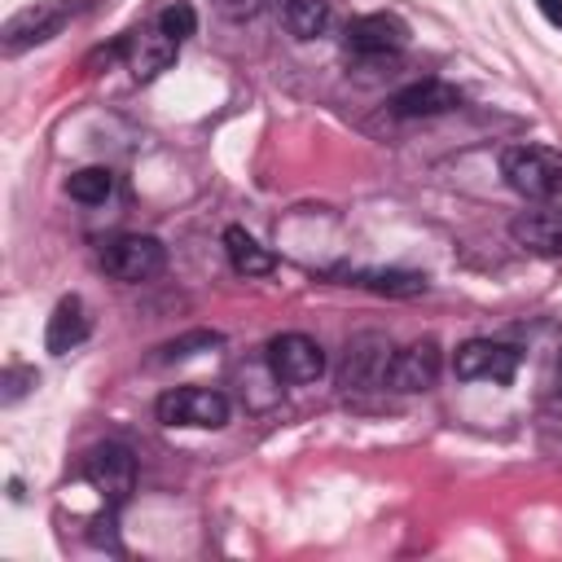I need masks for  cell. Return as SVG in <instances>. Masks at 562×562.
Wrapping results in <instances>:
<instances>
[{"instance_id":"obj_1","label":"cell","mask_w":562,"mask_h":562,"mask_svg":"<svg viewBox=\"0 0 562 562\" xmlns=\"http://www.w3.org/2000/svg\"><path fill=\"white\" fill-rule=\"evenodd\" d=\"M501 176L527 202L562 198V154L549 145H510L501 154Z\"/></svg>"},{"instance_id":"obj_2","label":"cell","mask_w":562,"mask_h":562,"mask_svg":"<svg viewBox=\"0 0 562 562\" xmlns=\"http://www.w3.org/2000/svg\"><path fill=\"white\" fill-rule=\"evenodd\" d=\"M71 14L75 10L67 5V0H40V5H27L5 23V32H0V49H5V58H19V54L54 40L71 23Z\"/></svg>"},{"instance_id":"obj_3","label":"cell","mask_w":562,"mask_h":562,"mask_svg":"<svg viewBox=\"0 0 562 562\" xmlns=\"http://www.w3.org/2000/svg\"><path fill=\"white\" fill-rule=\"evenodd\" d=\"M268 370L277 383H286V387H308L326 374V352L317 339L308 335H277L268 343Z\"/></svg>"},{"instance_id":"obj_4","label":"cell","mask_w":562,"mask_h":562,"mask_svg":"<svg viewBox=\"0 0 562 562\" xmlns=\"http://www.w3.org/2000/svg\"><path fill=\"white\" fill-rule=\"evenodd\" d=\"M163 264H167L163 242L145 237V233H128V237H115L102 246V268L115 281H150L163 272Z\"/></svg>"},{"instance_id":"obj_5","label":"cell","mask_w":562,"mask_h":562,"mask_svg":"<svg viewBox=\"0 0 562 562\" xmlns=\"http://www.w3.org/2000/svg\"><path fill=\"white\" fill-rule=\"evenodd\" d=\"M163 426H224L229 422V400L207 387H172L154 405Z\"/></svg>"},{"instance_id":"obj_6","label":"cell","mask_w":562,"mask_h":562,"mask_svg":"<svg viewBox=\"0 0 562 562\" xmlns=\"http://www.w3.org/2000/svg\"><path fill=\"white\" fill-rule=\"evenodd\" d=\"M391 343L383 335H356L343 352L339 365V387L343 391H374L387 383V365H391Z\"/></svg>"},{"instance_id":"obj_7","label":"cell","mask_w":562,"mask_h":562,"mask_svg":"<svg viewBox=\"0 0 562 562\" xmlns=\"http://www.w3.org/2000/svg\"><path fill=\"white\" fill-rule=\"evenodd\" d=\"M453 374L457 378H466V383H514V374H518V352L514 348H505V343H492V339H470V343H461L457 348V356H453Z\"/></svg>"},{"instance_id":"obj_8","label":"cell","mask_w":562,"mask_h":562,"mask_svg":"<svg viewBox=\"0 0 562 562\" xmlns=\"http://www.w3.org/2000/svg\"><path fill=\"white\" fill-rule=\"evenodd\" d=\"M440 370H444V356H440V343L435 339H422V343H409L391 356L387 365V383L391 391H405V396H418V391H431L440 383Z\"/></svg>"},{"instance_id":"obj_9","label":"cell","mask_w":562,"mask_h":562,"mask_svg":"<svg viewBox=\"0 0 562 562\" xmlns=\"http://www.w3.org/2000/svg\"><path fill=\"white\" fill-rule=\"evenodd\" d=\"M84 479L110 496V501H124L132 488H137V457L124 448V444H97L89 457H84Z\"/></svg>"},{"instance_id":"obj_10","label":"cell","mask_w":562,"mask_h":562,"mask_svg":"<svg viewBox=\"0 0 562 562\" xmlns=\"http://www.w3.org/2000/svg\"><path fill=\"white\" fill-rule=\"evenodd\" d=\"M510 237L540 259H558L562 255V207H531L518 211L510 220Z\"/></svg>"},{"instance_id":"obj_11","label":"cell","mask_w":562,"mask_h":562,"mask_svg":"<svg viewBox=\"0 0 562 562\" xmlns=\"http://www.w3.org/2000/svg\"><path fill=\"white\" fill-rule=\"evenodd\" d=\"M124 40H128V49H124L128 71H132L141 84H150V80H159L163 71H172V62H176V54H180V45L159 32V23H154V27H141V32H128Z\"/></svg>"},{"instance_id":"obj_12","label":"cell","mask_w":562,"mask_h":562,"mask_svg":"<svg viewBox=\"0 0 562 562\" xmlns=\"http://www.w3.org/2000/svg\"><path fill=\"white\" fill-rule=\"evenodd\" d=\"M457 106H461V89H453L444 80H422L391 97V115H400V119H431V115H448Z\"/></svg>"},{"instance_id":"obj_13","label":"cell","mask_w":562,"mask_h":562,"mask_svg":"<svg viewBox=\"0 0 562 562\" xmlns=\"http://www.w3.org/2000/svg\"><path fill=\"white\" fill-rule=\"evenodd\" d=\"M409 45V27L396 14H365L348 27V49L361 54H400Z\"/></svg>"},{"instance_id":"obj_14","label":"cell","mask_w":562,"mask_h":562,"mask_svg":"<svg viewBox=\"0 0 562 562\" xmlns=\"http://www.w3.org/2000/svg\"><path fill=\"white\" fill-rule=\"evenodd\" d=\"M84 339H89L84 300H80V295L58 300V308H54V317H49V330H45V348H49L54 356H67V352H75Z\"/></svg>"},{"instance_id":"obj_15","label":"cell","mask_w":562,"mask_h":562,"mask_svg":"<svg viewBox=\"0 0 562 562\" xmlns=\"http://www.w3.org/2000/svg\"><path fill=\"white\" fill-rule=\"evenodd\" d=\"M272 10L295 40H317L326 32V19H330L326 0H272Z\"/></svg>"},{"instance_id":"obj_16","label":"cell","mask_w":562,"mask_h":562,"mask_svg":"<svg viewBox=\"0 0 562 562\" xmlns=\"http://www.w3.org/2000/svg\"><path fill=\"white\" fill-rule=\"evenodd\" d=\"M224 250H229V264L242 272V277H264V272H272L277 268V259H272V250L268 246H259L246 229H229L224 233Z\"/></svg>"},{"instance_id":"obj_17","label":"cell","mask_w":562,"mask_h":562,"mask_svg":"<svg viewBox=\"0 0 562 562\" xmlns=\"http://www.w3.org/2000/svg\"><path fill=\"white\" fill-rule=\"evenodd\" d=\"M356 286H370V291H378V295L405 300V295H422V291H426V277H422V272H396V268L383 272V268H378V272H361Z\"/></svg>"},{"instance_id":"obj_18","label":"cell","mask_w":562,"mask_h":562,"mask_svg":"<svg viewBox=\"0 0 562 562\" xmlns=\"http://www.w3.org/2000/svg\"><path fill=\"white\" fill-rule=\"evenodd\" d=\"M110 189H115V176H110L106 167H80V172H71V180H67V194H71L75 202H84V207L106 202Z\"/></svg>"},{"instance_id":"obj_19","label":"cell","mask_w":562,"mask_h":562,"mask_svg":"<svg viewBox=\"0 0 562 562\" xmlns=\"http://www.w3.org/2000/svg\"><path fill=\"white\" fill-rule=\"evenodd\" d=\"M159 32H163V36H172L176 45H185V40L198 32V14H194V5H185V0H172V5L159 14Z\"/></svg>"},{"instance_id":"obj_20","label":"cell","mask_w":562,"mask_h":562,"mask_svg":"<svg viewBox=\"0 0 562 562\" xmlns=\"http://www.w3.org/2000/svg\"><path fill=\"white\" fill-rule=\"evenodd\" d=\"M224 339L215 335V330H194V335H185V339H172L167 348H159V361L167 365V361H189L194 352H211V348H220Z\"/></svg>"},{"instance_id":"obj_21","label":"cell","mask_w":562,"mask_h":562,"mask_svg":"<svg viewBox=\"0 0 562 562\" xmlns=\"http://www.w3.org/2000/svg\"><path fill=\"white\" fill-rule=\"evenodd\" d=\"M32 387H40V374L36 370H27V365L5 370V378H0V405H19Z\"/></svg>"},{"instance_id":"obj_22","label":"cell","mask_w":562,"mask_h":562,"mask_svg":"<svg viewBox=\"0 0 562 562\" xmlns=\"http://www.w3.org/2000/svg\"><path fill=\"white\" fill-rule=\"evenodd\" d=\"M211 5H215V14H220V19H229V23H242V19H255L259 0H211Z\"/></svg>"},{"instance_id":"obj_23","label":"cell","mask_w":562,"mask_h":562,"mask_svg":"<svg viewBox=\"0 0 562 562\" xmlns=\"http://www.w3.org/2000/svg\"><path fill=\"white\" fill-rule=\"evenodd\" d=\"M536 5H540V14H545L553 27H562V0H536Z\"/></svg>"}]
</instances>
